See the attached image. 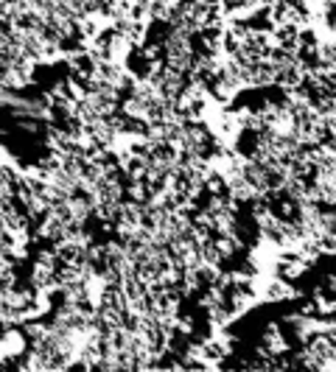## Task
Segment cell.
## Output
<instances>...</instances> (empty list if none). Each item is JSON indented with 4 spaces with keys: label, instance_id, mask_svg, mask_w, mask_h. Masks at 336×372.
<instances>
[{
    "label": "cell",
    "instance_id": "6da1fadb",
    "mask_svg": "<svg viewBox=\"0 0 336 372\" xmlns=\"http://www.w3.org/2000/svg\"><path fill=\"white\" fill-rule=\"evenodd\" d=\"M291 294H294V288H291L289 280H275V283H269V291H266L269 300H286Z\"/></svg>",
    "mask_w": 336,
    "mask_h": 372
}]
</instances>
